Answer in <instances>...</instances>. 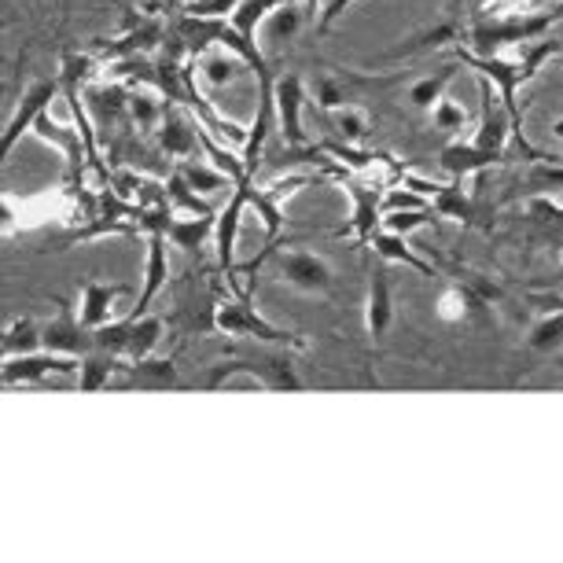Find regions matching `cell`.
<instances>
[{
	"label": "cell",
	"mask_w": 563,
	"mask_h": 563,
	"mask_svg": "<svg viewBox=\"0 0 563 563\" xmlns=\"http://www.w3.org/2000/svg\"><path fill=\"white\" fill-rule=\"evenodd\" d=\"M552 56H563V41H534V45H523V56L519 59H508V56H475L472 48H456V63H464V67L479 70L486 81L497 85V97H501V108L508 111V119H512V130L523 136V114H519V103H516V92L519 85H527L534 74L545 67Z\"/></svg>",
	"instance_id": "1"
},
{
	"label": "cell",
	"mask_w": 563,
	"mask_h": 563,
	"mask_svg": "<svg viewBox=\"0 0 563 563\" xmlns=\"http://www.w3.org/2000/svg\"><path fill=\"white\" fill-rule=\"evenodd\" d=\"M563 23L556 4L549 8H523V12H479L467 26V45L475 56H501L505 48L534 45L552 26Z\"/></svg>",
	"instance_id": "2"
},
{
	"label": "cell",
	"mask_w": 563,
	"mask_h": 563,
	"mask_svg": "<svg viewBox=\"0 0 563 563\" xmlns=\"http://www.w3.org/2000/svg\"><path fill=\"white\" fill-rule=\"evenodd\" d=\"M483 125H479V133L472 136L467 144H450L442 152V166L450 169L453 177H467V174H479V169H486L490 163H497L505 152V136L508 130H512V119H505L501 111H497V103H494V85L483 78Z\"/></svg>",
	"instance_id": "3"
},
{
	"label": "cell",
	"mask_w": 563,
	"mask_h": 563,
	"mask_svg": "<svg viewBox=\"0 0 563 563\" xmlns=\"http://www.w3.org/2000/svg\"><path fill=\"white\" fill-rule=\"evenodd\" d=\"M276 276L306 295H332V269L310 251H284L276 254Z\"/></svg>",
	"instance_id": "4"
},
{
	"label": "cell",
	"mask_w": 563,
	"mask_h": 563,
	"mask_svg": "<svg viewBox=\"0 0 563 563\" xmlns=\"http://www.w3.org/2000/svg\"><path fill=\"white\" fill-rule=\"evenodd\" d=\"M214 324H218V332H225V335H251V339H265V343H288V339H291L288 332L273 328L269 321H262L247 299L218 306Z\"/></svg>",
	"instance_id": "5"
},
{
	"label": "cell",
	"mask_w": 563,
	"mask_h": 563,
	"mask_svg": "<svg viewBox=\"0 0 563 563\" xmlns=\"http://www.w3.org/2000/svg\"><path fill=\"white\" fill-rule=\"evenodd\" d=\"M276 97V114H280V130L288 147H306V130H302V108H306V89L299 74H284L273 89Z\"/></svg>",
	"instance_id": "6"
},
{
	"label": "cell",
	"mask_w": 563,
	"mask_h": 563,
	"mask_svg": "<svg viewBox=\"0 0 563 563\" xmlns=\"http://www.w3.org/2000/svg\"><path fill=\"white\" fill-rule=\"evenodd\" d=\"M247 207H251V177H243L240 185H232V199H229V207L221 210L218 232H214L218 262H221V269H225V273L236 269V229H240V218H243V210H247Z\"/></svg>",
	"instance_id": "7"
},
{
	"label": "cell",
	"mask_w": 563,
	"mask_h": 563,
	"mask_svg": "<svg viewBox=\"0 0 563 563\" xmlns=\"http://www.w3.org/2000/svg\"><path fill=\"white\" fill-rule=\"evenodd\" d=\"M52 372H81V361L70 354H26V357H8L4 361V384H37V379L52 376Z\"/></svg>",
	"instance_id": "8"
},
{
	"label": "cell",
	"mask_w": 563,
	"mask_h": 563,
	"mask_svg": "<svg viewBox=\"0 0 563 563\" xmlns=\"http://www.w3.org/2000/svg\"><path fill=\"white\" fill-rule=\"evenodd\" d=\"M63 89V85L52 78V81H37L34 89L26 92L23 103H19V111L12 114V122H8V133H4V155L15 152L19 136H23L26 130H34V122L41 119V111H48V103L56 100V92Z\"/></svg>",
	"instance_id": "9"
},
{
	"label": "cell",
	"mask_w": 563,
	"mask_h": 563,
	"mask_svg": "<svg viewBox=\"0 0 563 563\" xmlns=\"http://www.w3.org/2000/svg\"><path fill=\"white\" fill-rule=\"evenodd\" d=\"M346 192L354 196V240L361 247H368L379 232V207H384V188L379 185H357V180H346Z\"/></svg>",
	"instance_id": "10"
},
{
	"label": "cell",
	"mask_w": 563,
	"mask_h": 563,
	"mask_svg": "<svg viewBox=\"0 0 563 563\" xmlns=\"http://www.w3.org/2000/svg\"><path fill=\"white\" fill-rule=\"evenodd\" d=\"M390 317H395V306H390V273L387 265L368 273V299H365V328L372 339H384L390 328Z\"/></svg>",
	"instance_id": "11"
},
{
	"label": "cell",
	"mask_w": 563,
	"mask_h": 563,
	"mask_svg": "<svg viewBox=\"0 0 563 563\" xmlns=\"http://www.w3.org/2000/svg\"><path fill=\"white\" fill-rule=\"evenodd\" d=\"M85 321H74L70 313H63L56 324H48L45 332V350H56V354H70V357H81L89 350H97V332H85Z\"/></svg>",
	"instance_id": "12"
},
{
	"label": "cell",
	"mask_w": 563,
	"mask_h": 563,
	"mask_svg": "<svg viewBox=\"0 0 563 563\" xmlns=\"http://www.w3.org/2000/svg\"><path fill=\"white\" fill-rule=\"evenodd\" d=\"M166 232L155 229L152 236H147V269H144V291H141V302H136V310L130 317H144L147 306H152V299L158 291H163L166 284Z\"/></svg>",
	"instance_id": "13"
},
{
	"label": "cell",
	"mask_w": 563,
	"mask_h": 563,
	"mask_svg": "<svg viewBox=\"0 0 563 563\" xmlns=\"http://www.w3.org/2000/svg\"><path fill=\"white\" fill-rule=\"evenodd\" d=\"M130 291L125 284H85L81 288V321L89 328H103L111 324V306L114 299H122V295Z\"/></svg>",
	"instance_id": "14"
},
{
	"label": "cell",
	"mask_w": 563,
	"mask_h": 563,
	"mask_svg": "<svg viewBox=\"0 0 563 563\" xmlns=\"http://www.w3.org/2000/svg\"><path fill=\"white\" fill-rule=\"evenodd\" d=\"M158 229H163V232H166V240H174L177 247H185L188 254H196L199 247H203L207 232H218V218H210V214H196L192 221L166 218Z\"/></svg>",
	"instance_id": "15"
},
{
	"label": "cell",
	"mask_w": 563,
	"mask_h": 563,
	"mask_svg": "<svg viewBox=\"0 0 563 563\" xmlns=\"http://www.w3.org/2000/svg\"><path fill=\"white\" fill-rule=\"evenodd\" d=\"M302 19L306 12L299 8V0H284L276 12L265 19V26H262V37H265V45L269 48H280L284 41H291L295 34H299V26H302Z\"/></svg>",
	"instance_id": "16"
},
{
	"label": "cell",
	"mask_w": 563,
	"mask_h": 563,
	"mask_svg": "<svg viewBox=\"0 0 563 563\" xmlns=\"http://www.w3.org/2000/svg\"><path fill=\"white\" fill-rule=\"evenodd\" d=\"M158 144L166 147L169 155H192L199 147V119H185V114H169L158 130Z\"/></svg>",
	"instance_id": "17"
},
{
	"label": "cell",
	"mask_w": 563,
	"mask_h": 563,
	"mask_svg": "<svg viewBox=\"0 0 563 563\" xmlns=\"http://www.w3.org/2000/svg\"><path fill=\"white\" fill-rule=\"evenodd\" d=\"M247 67L243 63V56H236L232 48H214V52H203L199 56V74L210 81V85H229V81H236V74Z\"/></svg>",
	"instance_id": "18"
},
{
	"label": "cell",
	"mask_w": 563,
	"mask_h": 563,
	"mask_svg": "<svg viewBox=\"0 0 563 563\" xmlns=\"http://www.w3.org/2000/svg\"><path fill=\"white\" fill-rule=\"evenodd\" d=\"M456 78V63H445V67L439 74H431V78H420L417 85L409 89V103L420 111H431L434 103H439L445 97V85H450Z\"/></svg>",
	"instance_id": "19"
},
{
	"label": "cell",
	"mask_w": 563,
	"mask_h": 563,
	"mask_svg": "<svg viewBox=\"0 0 563 563\" xmlns=\"http://www.w3.org/2000/svg\"><path fill=\"white\" fill-rule=\"evenodd\" d=\"M560 346H563V302L552 299V313L530 332V350H538V354H556Z\"/></svg>",
	"instance_id": "20"
},
{
	"label": "cell",
	"mask_w": 563,
	"mask_h": 563,
	"mask_svg": "<svg viewBox=\"0 0 563 563\" xmlns=\"http://www.w3.org/2000/svg\"><path fill=\"white\" fill-rule=\"evenodd\" d=\"M376 251L384 254L387 262H406V265H412V269H420L423 276H434V269L423 258H417L412 251H406V240L398 236V232H390V229H384V232H376Z\"/></svg>",
	"instance_id": "21"
},
{
	"label": "cell",
	"mask_w": 563,
	"mask_h": 563,
	"mask_svg": "<svg viewBox=\"0 0 563 563\" xmlns=\"http://www.w3.org/2000/svg\"><path fill=\"white\" fill-rule=\"evenodd\" d=\"M37 350H45V335H37V328L30 321H19L8 328L4 335V361L8 357H26V354H37Z\"/></svg>",
	"instance_id": "22"
},
{
	"label": "cell",
	"mask_w": 563,
	"mask_h": 563,
	"mask_svg": "<svg viewBox=\"0 0 563 563\" xmlns=\"http://www.w3.org/2000/svg\"><path fill=\"white\" fill-rule=\"evenodd\" d=\"M114 365H119V361H114V354H108V350H100L97 357H81V390L85 395L108 387Z\"/></svg>",
	"instance_id": "23"
},
{
	"label": "cell",
	"mask_w": 563,
	"mask_h": 563,
	"mask_svg": "<svg viewBox=\"0 0 563 563\" xmlns=\"http://www.w3.org/2000/svg\"><path fill=\"white\" fill-rule=\"evenodd\" d=\"M133 379L130 384H141V387H169L174 384V365L169 361H133Z\"/></svg>",
	"instance_id": "24"
},
{
	"label": "cell",
	"mask_w": 563,
	"mask_h": 563,
	"mask_svg": "<svg viewBox=\"0 0 563 563\" xmlns=\"http://www.w3.org/2000/svg\"><path fill=\"white\" fill-rule=\"evenodd\" d=\"M177 169H180V177H185L188 185L196 188V192H218V188H225V180H229L218 166L207 169V166H199V163H180ZM229 185H232V180H229Z\"/></svg>",
	"instance_id": "25"
},
{
	"label": "cell",
	"mask_w": 563,
	"mask_h": 563,
	"mask_svg": "<svg viewBox=\"0 0 563 563\" xmlns=\"http://www.w3.org/2000/svg\"><path fill=\"white\" fill-rule=\"evenodd\" d=\"M431 122H434V130H442V133H461L464 130V125H467V114H464V108H456V103L453 100H439V103H434V108H431Z\"/></svg>",
	"instance_id": "26"
},
{
	"label": "cell",
	"mask_w": 563,
	"mask_h": 563,
	"mask_svg": "<svg viewBox=\"0 0 563 563\" xmlns=\"http://www.w3.org/2000/svg\"><path fill=\"white\" fill-rule=\"evenodd\" d=\"M335 130L346 136V141H361V136L368 133V114L354 108V103H346V108L335 111Z\"/></svg>",
	"instance_id": "27"
},
{
	"label": "cell",
	"mask_w": 563,
	"mask_h": 563,
	"mask_svg": "<svg viewBox=\"0 0 563 563\" xmlns=\"http://www.w3.org/2000/svg\"><path fill=\"white\" fill-rule=\"evenodd\" d=\"M431 221V214H428V207L423 210H387V218H384V229H390V232H398V236H406V232H412V229H420V225H428Z\"/></svg>",
	"instance_id": "28"
},
{
	"label": "cell",
	"mask_w": 563,
	"mask_h": 563,
	"mask_svg": "<svg viewBox=\"0 0 563 563\" xmlns=\"http://www.w3.org/2000/svg\"><path fill=\"white\" fill-rule=\"evenodd\" d=\"M317 103H321L324 111H339V108H346V92L339 89L335 78H321L317 81Z\"/></svg>",
	"instance_id": "29"
},
{
	"label": "cell",
	"mask_w": 563,
	"mask_h": 563,
	"mask_svg": "<svg viewBox=\"0 0 563 563\" xmlns=\"http://www.w3.org/2000/svg\"><path fill=\"white\" fill-rule=\"evenodd\" d=\"M464 310H467V295L464 291H445L442 295V302H439V313L445 317V321H461L464 317Z\"/></svg>",
	"instance_id": "30"
},
{
	"label": "cell",
	"mask_w": 563,
	"mask_h": 563,
	"mask_svg": "<svg viewBox=\"0 0 563 563\" xmlns=\"http://www.w3.org/2000/svg\"><path fill=\"white\" fill-rule=\"evenodd\" d=\"M130 111H133V119L141 122V125H155L158 122V111H163V108H158L152 97H133L130 100Z\"/></svg>",
	"instance_id": "31"
},
{
	"label": "cell",
	"mask_w": 563,
	"mask_h": 563,
	"mask_svg": "<svg viewBox=\"0 0 563 563\" xmlns=\"http://www.w3.org/2000/svg\"><path fill=\"white\" fill-rule=\"evenodd\" d=\"M423 210L428 207V199H420V196H412V192H390L387 196V210Z\"/></svg>",
	"instance_id": "32"
},
{
	"label": "cell",
	"mask_w": 563,
	"mask_h": 563,
	"mask_svg": "<svg viewBox=\"0 0 563 563\" xmlns=\"http://www.w3.org/2000/svg\"><path fill=\"white\" fill-rule=\"evenodd\" d=\"M350 4H357V0H328V4H324V12H321V23H317V30H328V26H332L335 19L343 15Z\"/></svg>",
	"instance_id": "33"
},
{
	"label": "cell",
	"mask_w": 563,
	"mask_h": 563,
	"mask_svg": "<svg viewBox=\"0 0 563 563\" xmlns=\"http://www.w3.org/2000/svg\"><path fill=\"white\" fill-rule=\"evenodd\" d=\"M467 4H472L475 12H486V8H490V0H467Z\"/></svg>",
	"instance_id": "34"
},
{
	"label": "cell",
	"mask_w": 563,
	"mask_h": 563,
	"mask_svg": "<svg viewBox=\"0 0 563 563\" xmlns=\"http://www.w3.org/2000/svg\"><path fill=\"white\" fill-rule=\"evenodd\" d=\"M556 12H560V15H563V0H560V4H556Z\"/></svg>",
	"instance_id": "35"
},
{
	"label": "cell",
	"mask_w": 563,
	"mask_h": 563,
	"mask_svg": "<svg viewBox=\"0 0 563 563\" xmlns=\"http://www.w3.org/2000/svg\"><path fill=\"white\" fill-rule=\"evenodd\" d=\"M560 273H563V269H560Z\"/></svg>",
	"instance_id": "36"
}]
</instances>
